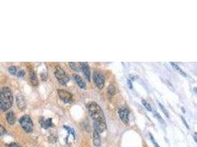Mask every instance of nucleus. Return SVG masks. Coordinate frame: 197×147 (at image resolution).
Instances as JSON below:
<instances>
[{
	"mask_svg": "<svg viewBox=\"0 0 197 147\" xmlns=\"http://www.w3.org/2000/svg\"><path fill=\"white\" fill-rule=\"evenodd\" d=\"M13 97L11 88L4 87L0 90V110L7 111L13 105Z\"/></svg>",
	"mask_w": 197,
	"mask_h": 147,
	"instance_id": "1",
	"label": "nucleus"
},
{
	"mask_svg": "<svg viewBox=\"0 0 197 147\" xmlns=\"http://www.w3.org/2000/svg\"><path fill=\"white\" fill-rule=\"evenodd\" d=\"M87 109L90 116L93 119L94 123H106L104 111L96 102H90L87 105Z\"/></svg>",
	"mask_w": 197,
	"mask_h": 147,
	"instance_id": "2",
	"label": "nucleus"
},
{
	"mask_svg": "<svg viewBox=\"0 0 197 147\" xmlns=\"http://www.w3.org/2000/svg\"><path fill=\"white\" fill-rule=\"evenodd\" d=\"M20 125L27 133L32 132L33 130V123L31 118L28 115H24L19 119Z\"/></svg>",
	"mask_w": 197,
	"mask_h": 147,
	"instance_id": "3",
	"label": "nucleus"
},
{
	"mask_svg": "<svg viewBox=\"0 0 197 147\" xmlns=\"http://www.w3.org/2000/svg\"><path fill=\"white\" fill-rule=\"evenodd\" d=\"M55 76L57 78L58 81L60 84L62 85H66L68 82L70 81L69 77L66 74L65 71L60 66H56L55 69Z\"/></svg>",
	"mask_w": 197,
	"mask_h": 147,
	"instance_id": "4",
	"label": "nucleus"
},
{
	"mask_svg": "<svg viewBox=\"0 0 197 147\" xmlns=\"http://www.w3.org/2000/svg\"><path fill=\"white\" fill-rule=\"evenodd\" d=\"M93 81L96 86L100 89H102L105 85V78H104V74L99 71H94Z\"/></svg>",
	"mask_w": 197,
	"mask_h": 147,
	"instance_id": "5",
	"label": "nucleus"
},
{
	"mask_svg": "<svg viewBox=\"0 0 197 147\" xmlns=\"http://www.w3.org/2000/svg\"><path fill=\"white\" fill-rule=\"evenodd\" d=\"M58 93L61 100L66 104H70L73 102V96L72 93L68 92L67 90H65L63 89L58 90Z\"/></svg>",
	"mask_w": 197,
	"mask_h": 147,
	"instance_id": "6",
	"label": "nucleus"
},
{
	"mask_svg": "<svg viewBox=\"0 0 197 147\" xmlns=\"http://www.w3.org/2000/svg\"><path fill=\"white\" fill-rule=\"evenodd\" d=\"M120 119L125 124H128L129 122V111L126 107H121L118 111Z\"/></svg>",
	"mask_w": 197,
	"mask_h": 147,
	"instance_id": "7",
	"label": "nucleus"
},
{
	"mask_svg": "<svg viewBox=\"0 0 197 147\" xmlns=\"http://www.w3.org/2000/svg\"><path fill=\"white\" fill-rule=\"evenodd\" d=\"M79 66L80 68V70L82 71V72L84 74V77L88 81L90 80V66H89L88 63H80Z\"/></svg>",
	"mask_w": 197,
	"mask_h": 147,
	"instance_id": "8",
	"label": "nucleus"
},
{
	"mask_svg": "<svg viewBox=\"0 0 197 147\" xmlns=\"http://www.w3.org/2000/svg\"><path fill=\"white\" fill-rule=\"evenodd\" d=\"M39 124H41L42 128L44 129H49V127H52L53 126V121L51 118L49 119H45L44 117H40L39 118Z\"/></svg>",
	"mask_w": 197,
	"mask_h": 147,
	"instance_id": "9",
	"label": "nucleus"
},
{
	"mask_svg": "<svg viewBox=\"0 0 197 147\" xmlns=\"http://www.w3.org/2000/svg\"><path fill=\"white\" fill-rule=\"evenodd\" d=\"M16 102L17 106L21 110H24L25 108V107H26V102H25V98H24V96L22 95L16 96Z\"/></svg>",
	"mask_w": 197,
	"mask_h": 147,
	"instance_id": "10",
	"label": "nucleus"
},
{
	"mask_svg": "<svg viewBox=\"0 0 197 147\" xmlns=\"http://www.w3.org/2000/svg\"><path fill=\"white\" fill-rule=\"evenodd\" d=\"M6 119L9 124H11V125L14 124L15 121H16V116H15L14 113L13 111H9V112L7 113Z\"/></svg>",
	"mask_w": 197,
	"mask_h": 147,
	"instance_id": "11",
	"label": "nucleus"
},
{
	"mask_svg": "<svg viewBox=\"0 0 197 147\" xmlns=\"http://www.w3.org/2000/svg\"><path fill=\"white\" fill-rule=\"evenodd\" d=\"M93 143L96 147H99L100 146V144H101L100 133L96 130H94L93 132Z\"/></svg>",
	"mask_w": 197,
	"mask_h": 147,
	"instance_id": "12",
	"label": "nucleus"
},
{
	"mask_svg": "<svg viewBox=\"0 0 197 147\" xmlns=\"http://www.w3.org/2000/svg\"><path fill=\"white\" fill-rule=\"evenodd\" d=\"M74 80L80 88H82V89H84V88H86L85 82L82 80V78L80 77L79 75H77V74L74 75Z\"/></svg>",
	"mask_w": 197,
	"mask_h": 147,
	"instance_id": "13",
	"label": "nucleus"
},
{
	"mask_svg": "<svg viewBox=\"0 0 197 147\" xmlns=\"http://www.w3.org/2000/svg\"><path fill=\"white\" fill-rule=\"evenodd\" d=\"M30 79L32 85H34V86H36V85L39 84V80H38L35 71H32V70L30 73Z\"/></svg>",
	"mask_w": 197,
	"mask_h": 147,
	"instance_id": "14",
	"label": "nucleus"
},
{
	"mask_svg": "<svg viewBox=\"0 0 197 147\" xmlns=\"http://www.w3.org/2000/svg\"><path fill=\"white\" fill-rule=\"evenodd\" d=\"M171 66H173V68H174V69H175L176 71H177V72H179V74H180L181 75H182L183 77H186V76H187L186 74L185 73L184 71H183L181 69L180 67H179V66H178V65H176V63H172V62H171Z\"/></svg>",
	"mask_w": 197,
	"mask_h": 147,
	"instance_id": "15",
	"label": "nucleus"
},
{
	"mask_svg": "<svg viewBox=\"0 0 197 147\" xmlns=\"http://www.w3.org/2000/svg\"><path fill=\"white\" fill-rule=\"evenodd\" d=\"M107 92H108V94L110 95L111 96H114V94H115L116 89H115V87H114V85L113 84L109 85V87H108V88H107Z\"/></svg>",
	"mask_w": 197,
	"mask_h": 147,
	"instance_id": "16",
	"label": "nucleus"
},
{
	"mask_svg": "<svg viewBox=\"0 0 197 147\" xmlns=\"http://www.w3.org/2000/svg\"><path fill=\"white\" fill-rule=\"evenodd\" d=\"M142 103H143V106L145 107V109H146L147 110L151 111H151H153V110H152V108H151V107L150 104L148 103V102H147L146 101L143 100H142Z\"/></svg>",
	"mask_w": 197,
	"mask_h": 147,
	"instance_id": "17",
	"label": "nucleus"
},
{
	"mask_svg": "<svg viewBox=\"0 0 197 147\" xmlns=\"http://www.w3.org/2000/svg\"><path fill=\"white\" fill-rule=\"evenodd\" d=\"M8 71H9V73L11 74L15 75L17 72V68L16 66H10L9 68H8Z\"/></svg>",
	"mask_w": 197,
	"mask_h": 147,
	"instance_id": "18",
	"label": "nucleus"
},
{
	"mask_svg": "<svg viewBox=\"0 0 197 147\" xmlns=\"http://www.w3.org/2000/svg\"><path fill=\"white\" fill-rule=\"evenodd\" d=\"M64 128L65 129H66V130L69 132V134H71L72 136H73V138H75V133L74 129H73L72 128H70V126H64Z\"/></svg>",
	"mask_w": 197,
	"mask_h": 147,
	"instance_id": "19",
	"label": "nucleus"
},
{
	"mask_svg": "<svg viewBox=\"0 0 197 147\" xmlns=\"http://www.w3.org/2000/svg\"><path fill=\"white\" fill-rule=\"evenodd\" d=\"M159 105H160V107L161 110H162V112L164 113V114H165L166 117L168 118V117H169V116H168V112H167V110H165V107H164V106L162 105V104H161V103H159Z\"/></svg>",
	"mask_w": 197,
	"mask_h": 147,
	"instance_id": "20",
	"label": "nucleus"
},
{
	"mask_svg": "<svg viewBox=\"0 0 197 147\" xmlns=\"http://www.w3.org/2000/svg\"><path fill=\"white\" fill-rule=\"evenodd\" d=\"M69 65L70 66V68H72L73 70H74V71H78V69L77 68V64L75 63H69Z\"/></svg>",
	"mask_w": 197,
	"mask_h": 147,
	"instance_id": "21",
	"label": "nucleus"
},
{
	"mask_svg": "<svg viewBox=\"0 0 197 147\" xmlns=\"http://www.w3.org/2000/svg\"><path fill=\"white\" fill-rule=\"evenodd\" d=\"M7 132L5 128L2 125H0V136H3V135H5V133Z\"/></svg>",
	"mask_w": 197,
	"mask_h": 147,
	"instance_id": "22",
	"label": "nucleus"
},
{
	"mask_svg": "<svg viewBox=\"0 0 197 147\" xmlns=\"http://www.w3.org/2000/svg\"><path fill=\"white\" fill-rule=\"evenodd\" d=\"M154 113H155V117H157V119H159V120H160V121H161V122H162L163 123V119H162V118L161 117L160 114L158 113L157 112V111H154Z\"/></svg>",
	"mask_w": 197,
	"mask_h": 147,
	"instance_id": "23",
	"label": "nucleus"
},
{
	"mask_svg": "<svg viewBox=\"0 0 197 147\" xmlns=\"http://www.w3.org/2000/svg\"><path fill=\"white\" fill-rule=\"evenodd\" d=\"M25 71H24L23 70H20V71H19L18 73H17V77H23L25 76Z\"/></svg>",
	"mask_w": 197,
	"mask_h": 147,
	"instance_id": "24",
	"label": "nucleus"
},
{
	"mask_svg": "<svg viewBox=\"0 0 197 147\" xmlns=\"http://www.w3.org/2000/svg\"><path fill=\"white\" fill-rule=\"evenodd\" d=\"M7 146H8V147H21L19 146V145L18 144V143H9V144L7 145Z\"/></svg>",
	"mask_w": 197,
	"mask_h": 147,
	"instance_id": "25",
	"label": "nucleus"
},
{
	"mask_svg": "<svg viewBox=\"0 0 197 147\" xmlns=\"http://www.w3.org/2000/svg\"><path fill=\"white\" fill-rule=\"evenodd\" d=\"M150 136H151V139L152 142H153V143H154V144H155V147H160V146H159V145H158V144H157V142H155V139H154L153 136H151V134H150Z\"/></svg>",
	"mask_w": 197,
	"mask_h": 147,
	"instance_id": "26",
	"label": "nucleus"
},
{
	"mask_svg": "<svg viewBox=\"0 0 197 147\" xmlns=\"http://www.w3.org/2000/svg\"><path fill=\"white\" fill-rule=\"evenodd\" d=\"M181 118H182V120L183 122H184V124H185V126H187V128H189V126H188V124H187V122H186V121H185V119H184V118L182 117V116H181Z\"/></svg>",
	"mask_w": 197,
	"mask_h": 147,
	"instance_id": "27",
	"label": "nucleus"
}]
</instances>
